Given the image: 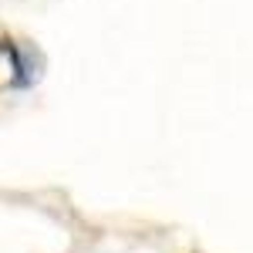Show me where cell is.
Wrapping results in <instances>:
<instances>
[{
	"label": "cell",
	"instance_id": "1",
	"mask_svg": "<svg viewBox=\"0 0 253 253\" xmlns=\"http://www.w3.org/2000/svg\"><path fill=\"white\" fill-rule=\"evenodd\" d=\"M0 54L10 58V68H14V78H10V88H31L34 84V71L27 64V54L17 47L14 38H0Z\"/></svg>",
	"mask_w": 253,
	"mask_h": 253
}]
</instances>
